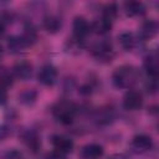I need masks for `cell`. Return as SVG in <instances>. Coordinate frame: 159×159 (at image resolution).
Listing matches in <instances>:
<instances>
[{
    "label": "cell",
    "instance_id": "obj_1",
    "mask_svg": "<svg viewBox=\"0 0 159 159\" xmlns=\"http://www.w3.org/2000/svg\"><path fill=\"white\" fill-rule=\"evenodd\" d=\"M138 80V71L130 65H123L114 70L112 75V82L117 88L129 89Z\"/></svg>",
    "mask_w": 159,
    "mask_h": 159
},
{
    "label": "cell",
    "instance_id": "obj_2",
    "mask_svg": "<svg viewBox=\"0 0 159 159\" xmlns=\"http://www.w3.org/2000/svg\"><path fill=\"white\" fill-rule=\"evenodd\" d=\"M76 106L72 102L68 101H58L52 107V114L53 117L62 124H70L72 123L75 114H76Z\"/></svg>",
    "mask_w": 159,
    "mask_h": 159
},
{
    "label": "cell",
    "instance_id": "obj_3",
    "mask_svg": "<svg viewBox=\"0 0 159 159\" xmlns=\"http://www.w3.org/2000/svg\"><path fill=\"white\" fill-rule=\"evenodd\" d=\"M51 144L53 147V153L56 157H65L73 149V142L66 135L55 134L51 138Z\"/></svg>",
    "mask_w": 159,
    "mask_h": 159
},
{
    "label": "cell",
    "instance_id": "obj_4",
    "mask_svg": "<svg viewBox=\"0 0 159 159\" xmlns=\"http://www.w3.org/2000/svg\"><path fill=\"white\" fill-rule=\"evenodd\" d=\"M91 53L99 62H111L114 56L113 47L108 41H101L93 45Z\"/></svg>",
    "mask_w": 159,
    "mask_h": 159
},
{
    "label": "cell",
    "instance_id": "obj_5",
    "mask_svg": "<svg viewBox=\"0 0 159 159\" xmlns=\"http://www.w3.org/2000/svg\"><path fill=\"white\" fill-rule=\"evenodd\" d=\"M142 107H143L142 93L135 89L127 91V93L123 97V108L129 112H134V111H139Z\"/></svg>",
    "mask_w": 159,
    "mask_h": 159
},
{
    "label": "cell",
    "instance_id": "obj_6",
    "mask_svg": "<svg viewBox=\"0 0 159 159\" xmlns=\"http://www.w3.org/2000/svg\"><path fill=\"white\" fill-rule=\"evenodd\" d=\"M57 76H58V72H57V68L55 66H52V65H45L39 71L37 80H39V82L42 86L51 87V86H53L56 83Z\"/></svg>",
    "mask_w": 159,
    "mask_h": 159
},
{
    "label": "cell",
    "instance_id": "obj_7",
    "mask_svg": "<svg viewBox=\"0 0 159 159\" xmlns=\"http://www.w3.org/2000/svg\"><path fill=\"white\" fill-rule=\"evenodd\" d=\"M153 145H154V143H153L152 137L147 135V134H137V135H134L133 139H132V143H130L132 149L135 153H139V154L149 152L153 148Z\"/></svg>",
    "mask_w": 159,
    "mask_h": 159
},
{
    "label": "cell",
    "instance_id": "obj_8",
    "mask_svg": "<svg viewBox=\"0 0 159 159\" xmlns=\"http://www.w3.org/2000/svg\"><path fill=\"white\" fill-rule=\"evenodd\" d=\"M123 9L127 16L129 17H137L142 16L145 14V5L142 0H124L123 2Z\"/></svg>",
    "mask_w": 159,
    "mask_h": 159
},
{
    "label": "cell",
    "instance_id": "obj_9",
    "mask_svg": "<svg viewBox=\"0 0 159 159\" xmlns=\"http://www.w3.org/2000/svg\"><path fill=\"white\" fill-rule=\"evenodd\" d=\"M72 30H73V37L78 40H83L89 32H91V24L82 17V16H76L72 24Z\"/></svg>",
    "mask_w": 159,
    "mask_h": 159
},
{
    "label": "cell",
    "instance_id": "obj_10",
    "mask_svg": "<svg viewBox=\"0 0 159 159\" xmlns=\"http://www.w3.org/2000/svg\"><path fill=\"white\" fill-rule=\"evenodd\" d=\"M21 138H22V142L25 143V145L34 153H36L40 148H41V140H40V137L39 134L32 130V129H27L25 130L22 134H21Z\"/></svg>",
    "mask_w": 159,
    "mask_h": 159
},
{
    "label": "cell",
    "instance_id": "obj_11",
    "mask_svg": "<svg viewBox=\"0 0 159 159\" xmlns=\"http://www.w3.org/2000/svg\"><path fill=\"white\" fill-rule=\"evenodd\" d=\"M12 75L21 81H26L32 75V65L27 61H20L12 67Z\"/></svg>",
    "mask_w": 159,
    "mask_h": 159
},
{
    "label": "cell",
    "instance_id": "obj_12",
    "mask_svg": "<svg viewBox=\"0 0 159 159\" xmlns=\"http://www.w3.org/2000/svg\"><path fill=\"white\" fill-rule=\"evenodd\" d=\"M103 153H104V149L102 145H99L97 143H89V144H86L82 147L80 155L83 159H96V158L102 157Z\"/></svg>",
    "mask_w": 159,
    "mask_h": 159
},
{
    "label": "cell",
    "instance_id": "obj_13",
    "mask_svg": "<svg viewBox=\"0 0 159 159\" xmlns=\"http://www.w3.org/2000/svg\"><path fill=\"white\" fill-rule=\"evenodd\" d=\"M158 32V24L155 20H147L142 24L139 29V37L143 40H149L154 37Z\"/></svg>",
    "mask_w": 159,
    "mask_h": 159
},
{
    "label": "cell",
    "instance_id": "obj_14",
    "mask_svg": "<svg viewBox=\"0 0 159 159\" xmlns=\"http://www.w3.org/2000/svg\"><path fill=\"white\" fill-rule=\"evenodd\" d=\"M42 26L48 34H57L62 27V21L60 17H57L55 15H48V16L43 17Z\"/></svg>",
    "mask_w": 159,
    "mask_h": 159
},
{
    "label": "cell",
    "instance_id": "obj_15",
    "mask_svg": "<svg viewBox=\"0 0 159 159\" xmlns=\"http://www.w3.org/2000/svg\"><path fill=\"white\" fill-rule=\"evenodd\" d=\"M144 67H145V71L148 73L149 77H153V78H157L158 77V56H157V52L153 51L150 52L145 60H144Z\"/></svg>",
    "mask_w": 159,
    "mask_h": 159
},
{
    "label": "cell",
    "instance_id": "obj_16",
    "mask_svg": "<svg viewBox=\"0 0 159 159\" xmlns=\"http://www.w3.org/2000/svg\"><path fill=\"white\" fill-rule=\"evenodd\" d=\"M112 22L113 21H111V20H108V19H106V17L102 16L101 19H98V20H96V21L92 22L91 30L94 34H97V35H106V34H108L111 31Z\"/></svg>",
    "mask_w": 159,
    "mask_h": 159
},
{
    "label": "cell",
    "instance_id": "obj_17",
    "mask_svg": "<svg viewBox=\"0 0 159 159\" xmlns=\"http://www.w3.org/2000/svg\"><path fill=\"white\" fill-rule=\"evenodd\" d=\"M26 47H29V46L25 43V41L22 40V37L20 35L19 36H11L7 40V48L11 53H20Z\"/></svg>",
    "mask_w": 159,
    "mask_h": 159
},
{
    "label": "cell",
    "instance_id": "obj_18",
    "mask_svg": "<svg viewBox=\"0 0 159 159\" xmlns=\"http://www.w3.org/2000/svg\"><path fill=\"white\" fill-rule=\"evenodd\" d=\"M19 102L24 106H32L36 99H37V92L32 88H26L24 91H21L17 96Z\"/></svg>",
    "mask_w": 159,
    "mask_h": 159
},
{
    "label": "cell",
    "instance_id": "obj_19",
    "mask_svg": "<svg viewBox=\"0 0 159 159\" xmlns=\"http://www.w3.org/2000/svg\"><path fill=\"white\" fill-rule=\"evenodd\" d=\"M118 40H119V43H120L122 48L125 50V51H132L137 45V39L134 37V35L132 32L120 34L118 36Z\"/></svg>",
    "mask_w": 159,
    "mask_h": 159
},
{
    "label": "cell",
    "instance_id": "obj_20",
    "mask_svg": "<svg viewBox=\"0 0 159 159\" xmlns=\"http://www.w3.org/2000/svg\"><path fill=\"white\" fill-rule=\"evenodd\" d=\"M20 36L22 37V40L25 41V43H26L27 46L34 45V43L36 42V40H37V32H36V29H35L31 24L25 25L24 31H22V34H21Z\"/></svg>",
    "mask_w": 159,
    "mask_h": 159
},
{
    "label": "cell",
    "instance_id": "obj_21",
    "mask_svg": "<svg viewBox=\"0 0 159 159\" xmlns=\"http://www.w3.org/2000/svg\"><path fill=\"white\" fill-rule=\"evenodd\" d=\"M12 82H14L12 72L6 67L0 66V84L4 87H9L12 84Z\"/></svg>",
    "mask_w": 159,
    "mask_h": 159
},
{
    "label": "cell",
    "instance_id": "obj_22",
    "mask_svg": "<svg viewBox=\"0 0 159 159\" xmlns=\"http://www.w3.org/2000/svg\"><path fill=\"white\" fill-rule=\"evenodd\" d=\"M117 15H118V7H117V5L114 2H109L103 7V12H102L103 17L113 21L117 17Z\"/></svg>",
    "mask_w": 159,
    "mask_h": 159
},
{
    "label": "cell",
    "instance_id": "obj_23",
    "mask_svg": "<svg viewBox=\"0 0 159 159\" xmlns=\"http://www.w3.org/2000/svg\"><path fill=\"white\" fill-rule=\"evenodd\" d=\"M96 119L98 120V123H109L111 119H113L112 111H111V109H104V111L98 112Z\"/></svg>",
    "mask_w": 159,
    "mask_h": 159
},
{
    "label": "cell",
    "instance_id": "obj_24",
    "mask_svg": "<svg viewBox=\"0 0 159 159\" xmlns=\"http://www.w3.org/2000/svg\"><path fill=\"white\" fill-rule=\"evenodd\" d=\"M10 134H11L10 127H7V125H5V124L0 125V142H1V140H5Z\"/></svg>",
    "mask_w": 159,
    "mask_h": 159
},
{
    "label": "cell",
    "instance_id": "obj_25",
    "mask_svg": "<svg viewBox=\"0 0 159 159\" xmlns=\"http://www.w3.org/2000/svg\"><path fill=\"white\" fill-rule=\"evenodd\" d=\"M7 101V92H6V87L0 84V104H5Z\"/></svg>",
    "mask_w": 159,
    "mask_h": 159
},
{
    "label": "cell",
    "instance_id": "obj_26",
    "mask_svg": "<svg viewBox=\"0 0 159 159\" xmlns=\"http://www.w3.org/2000/svg\"><path fill=\"white\" fill-rule=\"evenodd\" d=\"M6 157H22V154L20 153V152H16V150H11V152H9V153H6Z\"/></svg>",
    "mask_w": 159,
    "mask_h": 159
},
{
    "label": "cell",
    "instance_id": "obj_27",
    "mask_svg": "<svg viewBox=\"0 0 159 159\" xmlns=\"http://www.w3.org/2000/svg\"><path fill=\"white\" fill-rule=\"evenodd\" d=\"M5 32V25H4V21H0V37L4 35Z\"/></svg>",
    "mask_w": 159,
    "mask_h": 159
}]
</instances>
